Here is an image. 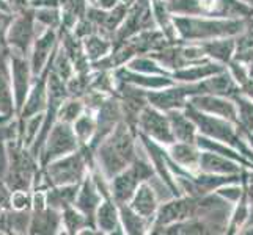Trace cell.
Segmentation results:
<instances>
[{
	"instance_id": "cell-43",
	"label": "cell",
	"mask_w": 253,
	"mask_h": 235,
	"mask_svg": "<svg viewBox=\"0 0 253 235\" xmlns=\"http://www.w3.org/2000/svg\"><path fill=\"white\" fill-rule=\"evenodd\" d=\"M0 210H2V207H0Z\"/></svg>"
},
{
	"instance_id": "cell-17",
	"label": "cell",
	"mask_w": 253,
	"mask_h": 235,
	"mask_svg": "<svg viewBox=\"0 0 253 235\" xmlns=\"http://www.w3.org/2000/svg\"><path fill=\"white\" fill-rule=\"evenodd\" d=\"M32 235H58L63 234L62 213L52 207L32 210L29 232Z\"/></svg>"
},
{
	"instance_id": "cell-12",
	"label": "cell",
	"mask_w": 253,
	"mask_h": 235,
	"mask_svg": "<svg viewBox=\"0 0 253 235\" xmlns=\"http://www.w3.org/2000/svg\"><path fill=\"white\" fill-rule=\"evenodd\" d=\"M190 96L189 83H174L167 88L146 91V101L154 108L167 113L170 110H182Z\"/></svg>"
},
{
	"instance_id": "cell-20",
	"label": "cell",
	"mask_w": 253,
	"mask_h": 235,
	"mask_svg": "<svg viewBox=\"0 0 253 235\" xmlns=\"http://www.w3.org/2000/svg\"><path fill=\"white\" fill-rule=\"evenodd\" d=\"M127 204L130 205L132 210H135L138 215L146 218L148 221H151V224H153V220L156 216V212H158V208H159L161 201L150 182L145 180L137 187L135 193L132 195V198H130V201Z\"/></svg>"
},
{
	"instance_id": "cell-26",
	"label": "cell",
	"mask_w": 253,
	"mask_h": 235,
	"mask_svg": "<svg viewBox=\"0 0 253 235\" xmlns=\"http://www.w3.org/2000/svg\"><path fill=\"white\" fill-rule=\"evenodd\" d=\"M81 41H82L84 52H85V55H86V58H88L90 63L98 62V60L107 57L112 52V47H113L112 39L104 36V34H101L99 32L91 33V34H88V36L82 38Z\"/></svg>"
},
{
	"instance_id": "cell-24",
	"label": "cell",
	"mask_w": 253,
	"mask_h": 235,
	"mask_svg": "<svg viewBox=\"0 0 253 235\" xmlns=\"http://www.w3.org/2000/svg\"><path fill=\"white\" fill-rule=\"evenodd\" d=\"M198 44L203 47L205 54L209 60L220 63L223 66L231 62L234 57V52H236V41H234L231 36L198 42Z\"/></svg>"
},
{
	"instance_id": "cell-27",
	"label": "cell",
	"mask_w": 253,
	"mask_h": 235,
	"mask_svg": "<svg viewBox=\"0 0 253 235\" xmlns=\"http://www.w3.org/2000/svg\"><path fill=\"white\" fill-rule=\"evenodd\" d=\"M81 184L74 185H58V187H49L46 188V204L47 207L55 208V210L62 212L65 207L73 205L74 199L77 196Z\"/></svg>"
},
{
	"instance_id": "cell-33",
	"label": "cell",
	"mask_w": 253,
	"mask_h": 235,
	"mask_svg": "<svg viewBox=\"0 0 253 235\" xmlns=\"http://www.w3.org/2000/svg\"><path fill=\"white\" fill-rule=\"evenodd\" d=\"M35 19L40 29H55L62 27V13L57 6H38L35 8Z\"/></svg>"
},
{
	"instance_id": "cell-42",
	"label": "cell",
	"mask_w": 253,
	"mask_h": 235,
	"mask_svg": "<svg viewBox=\"0 0 253 235\" xmlns=\"http://www.w3.org/2000/svg\"><path fill=\"white\" fill-rule=\"evenodd\" d=\"M94 2H96V0H86V3H88V5H94Z\"/></svg>"
},
{
	"instance_id": "cell-3",
	"label": "cell",
	"mask_w": 253,
	"mask_h": 235,
	"mask_svg": "<svg viewBox=\"0 0 253 235\" xmlns=\"http://www.w3.org/2000/svg\"><path fill=\"white\" fill-rule=\"evenodd\" d=\"M90 168L91 163L88 157L79 147L76 152L52 160L46 167H40L32 190H46L49 187L81 184L82 179L88 174Z\"/></svg>"
},
{
	"instance_id": "cell-18",
	"label": "cell",
	"mask_w": 253,
	"mask_h": 235,
	"mask_svg": "<svg viewBox=\"0 0 253 235\" xmlns=\"http://www.w3.org/2000/svg\"><path fill=\"white\" fill-rule=\"evenodd\" d=\"M94 226L102 235H123V228L120 223V212L118 204L113 201L112 196L104 198L98 210L94 213Z\"/></svg>"
},
{
	"instance_id": "cell-31",
	"label": "cell",
	"mask_w": 253,
	"mask_h": 235,
	"mask_svg": "<svg viewBox=\"0 0 253 235\" xmlns=\"http://www.w3.org/2000/svg\"><path fill=\"white\" fill-rule=\"evenodd\" d=\"M231 99L238 110V127L247 130V134H253V99L247 94H241V91Z\"/></svg>"
},
{
	"instance_id": "cell-30",
	"label": "cell",
	"mask_w": 253,
	"mask_h": 235,
	"mask_svg": "<svg viewBox=\"0 0 253 235\" xmlns=\"http://www.w3.org/2000/svg\"><path fill=\"white\" fill-rule=\"evenodd\" d=\"M14 116H16V107H14L10 77L0 74V124L8 123Z\"/></svg>"
},
{
	"instance_id": "cell-19",
	"label": "cell",
	"mask_w": 253,
	"mask_h": 235,
	"mask_svg": "<svg viewBox=\"0 0 253 235\" xmlns=\"http://www.w3.org/2000/svg\"><path fill=\"white\" fill-rule=\"evenodd\" d=\"M225 69L226 66L217 62H212V60H206V62H202V63H195V65L174 69V71H171L170 77L176 83H197L214 74L225 71Z\"/></svg>"
},
{
	"instance_id": "cell-22",
	"label": "cell",
	"mask_w": 253,
	"mask_h": 235,
	"mask_svg": "<svg viewBox=\"0 0 253 235\" xmlns=\"http://www.w3.org/2000/svg\"><path fill=\"white\" fill-rule=\"evenodd\" d=\"M170 159L179 165L182 169H186L192 174L198 172V162H200V151L197 144L192 143H181V141H173L171 144L165 146Z\"/></svg>"
},
{
	"instance_id": "cell-5",
	"label": "cell",
	"mask_w": 253,
	"mask_h": 235,
	"mask_svg": "<svg viewBox=\"0 0 253 235\" xmlns=\"http://www.w3.org/2000/svg\"><path fill=\"white\" fill-rule=\"evenodd\" d=\"M154 168L151 162L148 160V157L138 155L137 159L129 165L127 168H125L121 172H118L117 176H113L109 180L110 187V196L118 205L120 204H127L130 201V198L135 193L137 187L142 182L148 180L150 177L154 176Z\"/></svg>"
},
{
	"instance_id": "cell-40",
	"label": "cell",
	"mask_w": 253,
	"mask_h": 235,
	"mask_svg": "<svg viewBox=\"0 0 253 235\" xmlns=\"http://www.w3.org/2000/svg\"><path fill=\"white\" fill-rule=\"evenodd\" d=\"M247 141H249L250 146L253 147V134H247Z\"/></svg>"
},
{
	"instance_id": "cell-35",
	"label": "cell",
	"mask_w": 253,
	"mask_h": 235,
	"mask_svg": "<svg viewBox=\"0 0 253 235\" xmlns=\"http://www.w3.org/2000/svg\"><path fill=\"white\" fill-rule=\"evenodd\" d=\"M10 208L13 210H32V191L13 190L10 193Z\"/></svg>"
},
{
	"instance_id": "cell-9",
	"label": "cell",
	"mask_w": 253,
	"mask_h": 235,
	"mask_svg": "<svg viewBox=\"0 0 253 235\" xmlns=\"http://www.w3.org/2000/svg\"><path fill=\"white\" fill-rule=\"evenodd\" d=\"M137 132L150 136L162 146H169L174 141L167 113L154 108L150 103L142 108L137 118Z\"/></svg>"
},
{
	"instance_id": "cell-8",
	"label": "cell",
	"mask_w": 253,
	"mask_h": 235,
	"mask_svg": "<svg viewBox=\"0 0 253 235\" xmlns=\"http://www.w3.org/2000/svg\"><path fill=\"white\" fill-rule=\"evenodd\" d=\"M150 29H156L154 16L151 10V0H135L129 6L123 24L120 25L115 34H113L112 42L117 44V42H121L137 33Z\"/></svg>"
},
{
	"instance_id": "cell-25",
	"label": "cell",
	"mask_w": 253,
	"mask_h": 235,
	"mask_svg": "<svg viewBox=\"0 0 253 235\" xmlns=\"http://www.w3.org/2000/svg\"><path fill=\"white\" fill-rule=\"evenodd\" d=\"M118 212H120V223H121V228H123L125 234H127V235L150 234L151 221H148L146 218L138 215L135 210H132L129 204H120Z\"/></svg>"
},
{
	"instance_id": "cell-34",
	"label": "cell",
	"mask_w": 253,
	"mask_h": 235,
	"mask_svg": "<svg viewBox=\"0 0 253 235\" xmlns=\"http://www.w3.org/2000/svg\"><path fill=\"white\" fill-rule=\"evenodd\" d=\"M84 111H85V103L82 99L66 98L62 105H60L57 121H62V123H66V124H73Z\"/></svg>"
},
{
	"instance_id": "cell-29",
	"label": "cell",
	"mask_w": 253,
	"mask_h": 235,
	"mask_svg": "<svg viewBox=\"0 0 253 235\" xmlns=\"http://www.w3.org/2000/svg\"><path fill=\"white\" fill-rule=\"evenodd\" d=\"M60 213H62L63 234H68V235H79L85 228H91L88 220L85 218V215L82 212L77 210L74 205L65 207Z\"/></svg>"
},
{
	"instance_id": "cell-28",
	"label": "cell",
	"mask_w": 253,
	"mask_h": 235,
	"mask_svg": "<svg viewBox=\"0 0 253 235\" xmlns=\"http://www.w3.org/2000/svg\"><path fill=\"white\" fill-rule=\"evenodd\" d=\"M71 126H73V130H74L76 138H77V141H79L81 147L88 146L90 141L93 140V135H94V130H96L94 111L85 108V111L74 121Z\"/></svg>"
},
{
	"instance_id": "cell-13",
	"label": "cell",
	"mask_w": 253,
	"mask_h": 235,
	"mask_svg": "<svg viewBox=\"0 0 253 235\" xmlns=\"http://www.w3.org/2000/svg\"><path fill=\"white\" fill-rule=\"evenodd\" d=\"M58 46V30L55 29H44L38 36L35 38L30 54H29V63L33 77H37L42 72L46 67L52 54L55 52Z\"/></svg>"
},
{
	"instance_id": "cell-23",
	"label": "cell",
	"mask_w": 253,
	"mask_h": 235,
	"mask_svg": "<svg viewBox=\"0 0 253 235\" xmlns=\"http://www.w3.org/2000/svg\"><path fill=\"white\" fill-rule=\"evenodd\" d=\"M167 116L170 121V127H171V134L174 141H181V143H192L195 144V138L198 135L197 126L194 124L184 110H170L167 111Z\"/></svg>"
},
{
	"instance_id": "cell-16",
	"label": "cell",
	"mask_w": 253,
	"mask_h": 235,
	"mask_svg": "<svg viewBox=\"0 0 253 235\" xmlns=\"http://www.w3.org/2000/svg\"><path fill=\"white\" fill-rule=\"evenodd\" d=\"M102 195L99 193L98 187L94 185V182L88 174L82 179L81 185H79V191H77V196L74 199V207L79 212H82L85 215V218L88 220L91 228H96L94 226V213L98 210V207L102 201Z\"/></svg>"
},
{
	"instance_id": "cell-36",
	"label": "cell",
	"mask_w": 253,
	"mask_h": 235,
	"mask_svg": "<svg viewBox=\"0 0 253 235\" xmlns=\"http://www.w3.org/2000/svg\"><path fill=\"white\" fill-rule=\"evenodd\" d=\"M0 74L10 77V49L5 41H0Z\"/></svg>"
},
{
	"instance_id": "cell-7",
	"label": "cell",
	"mask_w": 253,
	"mask_h": 235,
	"mask_svg": "<svg viewBox=\"0 0 253 235\" xmlns=\"http://www.w3.org/2000/svg\"><path fill=\"white\" fill-rule=\"evenodd\" d=\"M79 147L81 144L76 138L73 126L62 123V121H57L54 127L50 129L46 141L41 147V152L38 157L40 167H46L52 160H57L63 155L76 152Z\"/></svg>"
},
{
	"instance_id": "cell-15",
	"label": "cell",
	"mask_w": 253,
	"mask_h": 235,
	"mask_svg": "<svg viewBox=\"0 0 253 235\" xmlns=\"http://www.w3.org/2000/svg\"><path fill=\"white\" fill-rule=\"evenodd\" d=\"M113 78L120 82L129 83L137 88H142L145 91H151V90H161V88H167L171 86L176 82L173 80L169 75H150V74H142V72H135L132 69H129L126 66H120L112 71Z\"/></svg>"
},
{
	"instance_id": "cell-6",
	"label": "cell",
	"mask_w": 253,
	"mask_h": 235,
	"mask_svg": "<svg viewBox=\"0 0 253 235\" xmlns=\"http://www.w3.org/2000/svg\"><path fill=\"white\" fill-rule=\"evenodd\" d=\"M38 33H41V30H38V24L35 19V8L25 6L13 13L5 34V44L10 49V54L29 58L32 44Z\"/></svg>"
},
{
	"instance_id": "cell-39",
	"label": "cell",
	"mask_w": 253,
	"mask_h": 235,
	"mask_svg": "<svg viewBox=\"0 0 253 235\" xmlns=\"http://www.w3.org/2000/svg\"><path fill=\"white\" fill-rule=\"evenodd\" d=\"M0 10H2V11H6V13H13L11 6H10V3L6 2V0H0Z\"/></svg>"
},
{
	"instance_id": "cell-32",
	"label": "cell",
	"mask_w": 253,
	"mask_h": 235,
	"mask_svg": "<svg viewBox=\"0 0 253 235\" xmlns=\"http://www.w3.org/2000/svg\"><path fill=\"white\" fill-rule=\"evenodd\" d=\"M126 67L132 69L135 72H142V74H150V75H169L170 77V71L165 69L161 63H158L153 57L150 55H137L134 58H130L129 62L125 65Z\"/></svg>"
},
{
	"instance_id": "cell-1",
	"label": "cell",
	"mask_w": 253,
	"mask_h": 235,
	"mask_svg": "<svg viewBox=\"0 0 253 235\" xmlns=\"http://www.w3.org/2000/svg\"><path fill=\"white\" fill-rule=\"evenodd\" d=\"M137 157V130L125 123V121H120L115 129L94 149L96 167L109 180L125 168H127Z\"/></svg>"
},
{
	"instance_id": "cell-2",
	"label": "cell",
	"mask_w": 253,
	"mask_h": 235,
	"mask_svg": "<svg viewBox=\"0 0 253 235\" xmlns=\"http://www.w3.org/2000/svg\"><path fill=\"white\" fill-rule=\"evenodd\" d=\"M173 25L181 42H205L217 38L236 36L244 32L246 22L225 17L173 16Z\"/></svg>"
},
{
	"instance_id": "cell-38",
	"label": "cell",
	"mask_w": 253,
	"mask_h": 235,
	"mask_svg": "<svg viewBox=\"0 0 253 235\" xmlns=\"http://www.w3.org/2000/svg\"><path fill=\"white\" fill-rule=\"evenodd\" d=\"M120 2H121V0H96L94 6L101 8V10L109 11V10H113V8H115Z\"/></svg>"
},
{
	"instance_id": "cell-4",
	"label": "cell",
	"mask_w": 253,
	"mask_h": 235,
	"mask_svg": "<svg viewBox=\"0 0 253 235\" xmlns=\"http://www.w3.org/2000/svg\"><path fill=\"white\" fill-rule=\"evenodd\" d=\"M182 110H184L186 115L194 121L198 134L214 138L217 141L226 143L231 147H236L246 159H249L253 163V154L252 151L247 149V146L241 140V132H238L236 124L231 123L228 119H223L219 116L209 115V113H205L202 110H197L195 107H192L189 102L186 103V107Z\"/></svg>"
},
{
	"instance_id": "cell-37",
	"label": "cell",
	"mask_w": 253,
	"mask_h": 235,
	"mask_svg": "<svg viewBox=\"0 0 253 235\" xmlns=\"http://www.w3.org/2000/svg\"><path fill=\"white\" fill-rule=\"evenodd\" d=\"M13 13H6L0 10V41H5V34H6V29L11 22Z\"/></svg>"
},
{
	"instance_id": "cell-10",
	"label": "cell",
	"mask_w": 253,
	"mask_h": 235,
	"mask_svg": "<svg viewBox=\"0 0 253 235\" xmlns=\"http://www.w3.org/2000/svg\"><path fill=\"white\" fill-rule=\"evenodd\" d=\"M33 82V74L27 57L10 54V83L13 90V99L16 107V116L21 111L25 98L30 91Z\"/></svg>"
},
{
	"instance_id": "cell-41",
	"label": "cell",
	"mask_w": 253,
	"mask_h": 235,
	"mask_svg": "<svg viewBox=\"0 0 253 235\" xmlns=\"http://www.w3.org/2000/svg\"><path fill=\"white\" fill-rule=\"evenodd\" d=\"M241 2H244V3H247L249 6H252V8H253V0H241Z\"/></svg>"
},
{
	"instance_id": "cell-11",
	"label": "cell",
	"mask_w": 253,
	"mask_h": 235,
	"mask_svg": "<svg viewBox=\"0 0 253 235\" xmlns=\"http://www.w3.org/2000/svg\"><path fill=\"white\" fill-rule=\"evenodd\" d=\"M50 69H52V57L46 67L42 69V72L37 77H33L30 91L27 94V98H25L21 111L17 113V118L21 121L27 119L33 115H38V113H44L47 105V78L50 74Z\"/></svg>"
},
{
	"instance_id": "cell-21",
	"label": "cell",
	"mask_w": 253,
	"mask_h": 235,
	"mask_svg": "<svg viewBox=\"0 0 253 235\" xmlns=\"http://www.w3.org/2000/svg\"><path fill=\"white\" fill-rule=\"evenodd\" d=\"M198 172L233 176V174H241V165L238 162L228 159V157L219 155L211 151H202L200 152Z\"/></svg>"
},
{
	"instance_id": "cell-14",
	"label": "cell",
	"mask_w": 253,
	"mask_h": 235,
	"mask_svg": "<svg viewBox=\"0 0 253 235\" xmlns=\"http://www.w3.org/2000/svg\"><path fill=\"white\" fill-rule=\"evenodd\" d=\"M187 102L197 110H202L205 113H209V115L228 119L238 126L236 103L230 101V98H223V96H215V94H198V96L189 98Z\"/></svg>"
}]
</instances>
